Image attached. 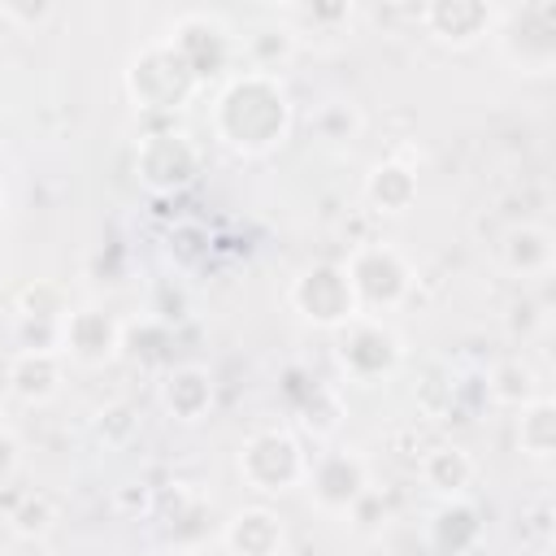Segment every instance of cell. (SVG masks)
Masks as SVG:
<instances>
[{
	"instance_id": "cell-15",
	"label": "cell",
	"mask_w": 556,
	"mask_h": 556,
	"mask_svg": "<svg viewBox=\"0 0 556 556\" xmlns=\"http://www.w3.org/2000/svg\"><path fill=\"white\" fill-rule=\"evenodd\" d=\"M282 543H287L282 517L265 504H248V508L230 513V521L222 526L226 556H278Z\"/></svg>"
},
{
	"instance_id": "cell-16",
	"label": "cell",
	"mask_w": 556,
	"mask_h": 556,
	"mask_svg": "<svg viewBox=\"0 0 556 556\" xmlns=\"http://www.w3.org/2000/svg\"><path fill=\"white\" fill-rule=\"evenodd\" d=\"M361 195L374 213L382 217H404L413 204H417V169L404 161V156H382L365 169V182H361Z\"/></svg>"
},
{
	"instance_id": "cell-8",
	"label": "cell",
	"mask_w": 556,
	"mask_h": 556,
	"mask_svg": "<svg viewBox=\"0 0 556 556\" xmlns=\"http://www.w3.org/2000/svg\"><path fill=\"white\" fill-rule=\"evenodd\" d=\"M504 30L500 39V56L517 70V74H552L556 65V4H526L513 13H500Z\"/></svg>"
},
{
	"instance_id": "cell-6",
	"label": "cell",
	"mask_w": 556,
	"mask_h": 556,
	"mask_svg": "<svg viewBox=\"0 0 556 556\" xmlns=\"http://www.w3.org/2000/svg\"><path fill=\"white\" fill-rule=\"evenodd\" d=\"M334 334V365L352 382H382L404 365V339L382 317H352Z\"/></svg>"
},
{
	"instance_id": "cell-4",
	"label": "cell",
	"mask_w": 556,
	"mask_h": 556,
	"mask_svg": "<svg viewBox=\"0 0 556 556\" xmlns=\"http://www.w3.org/2000/svg\"><path fill=\"white\" fill-rule=\"evenodd\" d=\"M235 469L243 478L248 491L256 495H282L291 486H304V473H308V452L304 443L295 439V430L287 426H265V430H252L239 452H235Z\"/></svg>"
},
{
	"instance_id": "cell-13",
	"label": "cell",
	"mask_w": 556,
	"mask_h": 556,
	"mask_svg": "<svg viewBox=\"0 0 556 556\" xmlns=\"http://www.w3.org/2000/svg\"><path fill=\"white\" fill-rule=\"evenodd\" d=\"M4 387L17 404H48L65 387V356L61 352H13L4 365Z\"/></svg>"
},
{
	"instance_id": "cell-11",
	"label": "cell",
	"mask_w": 556,
	"mask_h": 556,
	"mask_svg": "<svg viewBox=\"0 0 556 556\" xmlns=\"http://www.w3.org/2000/svg\"><path fill=\"white\" fill-rule=\"evenodd\" d=\"M61 356L78 369H104L122 356V321L96 304L70 308L61 321Z\"/></svg>"
},
{
	"instance_id": "cell-32",
	"label": "cell",
	"mask_w": 556,
	"mask_h": 556,
	"mask_svg": "<svg viewBox=\"0 0 556 556\" xmlns=\"http://www.w3.org/2000/svg\"><path fill=\"white\" fill-rule=\"evenodd\" d=\"M117 508H126V513H148V508H152V491H148L143 482H126V486H117Z\"/></svg>"
},
{
	"instance_id": "cell-24",
	"label": "cell",
	"mask_w": 556,
	"mask_h": 556,
	"mask_svg": "<svg viewBox=\"0 0 556 556\" xmlns=\"http://www.w3.org/2000/svg\"><path fill=\"white\" fill-rule=\"evenodd\" d=\"M13 317H30V321H65L70 317V295L61 282H26L13 300Z\"/></svg>"
},
{
	"instance_id": "cell-3",
	"label": "cell",
	"mask_w": 556,
	"mask_h": 556,
	"mask_svg": "<svg viewBox=\"0 0 556 556\" xmlns=\"http://www.w3.org/2000/svg\"><path fill=\"white\" fill-rule=\"evenodd\" d=\"M343 274H348V287L356 295V308L365 317L395 313L413 295V282H417L408 256L391 243H356L343 261Z\"/></svg>"
},
{
	"instance_id": "cell-34",
	"label": "cell",
	"mask_w": 556,
	"mask_h": 556,
	"mask_svg": "<svg viewBox=\"0 0 556 556\" xmlns=\"http://www.w3.org/2000/svg\"><path fill=\"white\" fill-rule=\"evenodd\" d=\"M4 213H9V187H4V178H0V222H4Z\"/></svg>"
},
{
	"instance_id": "cell-26",
	"label": "cell",
	"mask_w": 556,
	"mask_h": 556,
	"mask_svg": "<svg viewBox=\"0 0 556 556\" xmlns=\"http://www.w3.org/2000/svg\"><path fill=\"white\" fill-rule=\"evenodd\" d=\"M91 430H96V439L104 443V447H126L135 434H139V413L130 408V404H104L96 417H91Z\"/></svg>"
},
{
	"instance_id": "cell-1",
	"label": "cell",
	"mask_w": 556,
	"mask_h": 556,
	"mask_svg": "<svg viewBox=\"0 0 556 556\" xmlns=\"http://www.w3.org/2000/svg\"><path fill=\"white\" fill-rule=\"evenodd\" d=\"M291 122H295V109L278 74L243 70L226 78L213 100V135L222 148L239 156H265L282 148L291 135Z\"/></svg>"
},
{
	"instance_id": "cell-19",
	"label": "cell",
	"mask_w": 556,
	"mask_h": 556,
	"mask_svg": "<svg viewBox=\"0 0 556 556\" xmlns=\"http://www.w3.org/2000/svg\"><path fill=\"white\" fill-rule=\"evenodd\" d=\"M539 395H543V382H539V369L526 356H500L486 369V400L495 408H513L517 413Z\"/></svg>"
},
{
	"instance_id": "cell-21",
	"label": "cell",
	"mask_w": 556,
	"mask_h": 556,
	"mask_svg": "<svg viewBox=\"0 0 556 556\" xmlns=\"http://www.w3.org/2000/svg\"><path fill=\"white\" fill-rule=\"evenodd\" d=\"M517 452L534 465L556 460V400L539 395L526 408H517Z\"/></svg>"
},
{
	"instance_id": "cell-35",
	"label": "cell",
	"mask_w": 556,
	"mask_h": 556,
	"mask_svg": "<svg viewBox=\"0 0 556 556\" xmlns=\"http://www.w3.org/2000/svg\"><path fill=\"white\" fill-rule=\"evenodd\" d=\"M0 434H9V408H4V400H0Z\"/></svg>"
},
{
	"instance_id": "cell-7",
	"label": "cell",
	"mask_w": 556,
	"mask_h": 556,
	"mask_svg": "<svg viewBox=\"0 0 556 556\" xmlns=\"http://www.w3.org/2000/svg\"><path fill=\"white\" fill-rule=\"evenodd\" d=\"M287 304L300 321H308L317 330H339L352 317H361L356 295H352L339 261H313L308 269H300L287 287Z\"/></svg>"
},
{
	"instance_id": "cell-12",
	"label": "cell",
	"mask_w": 556,
	"mask_h": 556,
	"mask_svg": "<svg viewBox=\"0 0 556 556\" xmlns=\"http://www.w3.org/2000/svg\"><path fill=\"white\" fill-rule=\"evenodd\" d=\"M421 30L443 48H473L500 26V9L486 0H430L417 9Z\"/></svg>"
},
{
	"instance_id": "cell-20",
	"label": "cell",
	"mask_w": 556,
	"mask_h": 556,
	"mask_svg": "<svg viewBox=\"0 0 556 556\" xmlns=\"http://www.w3.org/2000/svg\"><path fill=\"white\" fill-rule=\"evenodd\" d=\"M478 534H482V521H478V508H473L465 495L443 500V504L434 508V517H430V547H434L439 556H460V552H469V547L478 543Z\"/></svg>"
},
{
	"instance_id": "cell-14",
	"label": "cell",
	"mask_w": 556,
	"mask_h": 556,
	"mask_svg": "<svg viewBox=\"0 0 556 556\" xmlns=\"http://www.w3.org/2000/svg\"><path fill=\"white\" fill-rule=\"evenodd\" d=\"M156 400L165 408V417L182 421V426H195L208 417L213 408V374L195 361H182V365H169L161 374V387H156Z\"/></svg>"
},
{
	"instance_id": "cell-27",
	"label": "cell",
	"mask_w": 556,
	"mask_h": 556,
	"mask_svg": "<svg viewBox=\"0 0 556 556\" xmlns=\"http://www.w3.org/2000/svg\"><path fill=\"white\" fill-rule=\"evenodd\" d=\"M313 130H317L326 143H352V139L361 135V113H356V104H348V100H330V104L317 109Z\"/></svg>"
},
{
	"instance_id": "cell-9",
	"label": "cell",
	"mask_w": 556,
	"mask_h": 556,
	"mask_svg": "<svg viewBox=\"0 0 556 556\" xmlns=\"http://www.w3.org/2000/svg\"><path fill=\"white\" fill-rule=\"evenodd\" d=\"M304 486H308V500L330 513V517H348V508L369 491V460L352 447H334V452H321L317 460H308V473H304Z\"/></svg>"
},
{
	"instance_id": "cell-29",
	"label": "cell",
	"mask_w": 556,
	"mask_h": 556,
	"mask_svg": "<svg viewBox=\"0 0 556 556\" xmlns=\"http://www.w3.org/2000/svg\"><path fill=\"white\" fill-rule=\"evenodd\" d=\"M13 339H17V352H61V321L13 317Z\"/></svg>"
},
{
	"instance_id": "cell-10",
	"label": "cell",
	"mask_w": 556,
	"mask_h": 556,
	"mask_svg": "<svg viewBox=\"0 0 556 556\" xmlns=\"http://www.w3.org/2000/svg\"><path fill=\"white\" fill-rule=\"evenodd\" d=\"M165 39L178 48V56H182L187 70L200 78V87H204L208 78H217V74L226 70L230 52H235V39H230L226 22H222L217 13H200V9L178 13Z\"/></svg>"
},
{
	"instance_id": "cell-25",
	"label": "cell",
	"mask_w": 556,
	"mask_h": 556,
	"mask_svg": "<svg viewBox=\"0 0 556 556\" xmlns=\"http://www.w3.org/2000/svg\"><path fill=\"white\" fill-rule=\"evenodd\" d=\"M9 526H13L17 539H43L56 526V500L48 491H26L9 508Z\"/></svg>"
},
{
	"instance_id": "cell-22",
	"label": "cell",
	"mask_w": 556,
	"mask_h": 556,
	"mask_svg": "<svg viewBox=\"0 0 556 556\" xmlns=\"http://www.w3.org/2000/svg\"><path fill=\"white\" fill-rule=\"evenodd\" d=\"M295 48H300V35L291 30V26H261V30H252L248 39H243V52H248V65L256 70V74H278L291 56H295Z\"/></svg>"
},
{
	"instance_id": "cell-23",
	"label": "cell",
	"mask_w": 556,
	"mask_h": 556,
	"mask_svg": "<svg viewBox=\"0 0 556 556\" xmlns=\"http://www.w3.org/2000/svg\"><path fill=\"white\" fill-rule=\"evenodd\" d=\"M348 408H343V395L326 382H313L308 395L300 400V426L313 434V439H330L339 426H343Z\"/></svg>"
},
{
	"instance_id": "cell-18",
	"label": "cell",
	"mask_w": 556,
	"mask_h": 556,
	"mask_svg": "<svg viewBox=\"0 0 556 556\" xmlns=\"http://www.w3.org/2000/svg\"><path fill=\"white\" fill-rule=\"evenodd\" d=\"M417 473H421V482H426L434 495L456 500V495H465L469 482L478 478V460H473L460 443H434V447L421 452Z\"/></svg>"
},
{
	"instance_id": "cell-31",
	"label": "cell",
	"mask_w": 556,
	"mask_h": 556,
	"mask_svg": "<svg viewBox=\"0 0 556 556\" xmlns=\"http://www.w3.org/2000/svg\"><path fill=\"white\" fill-rule=\"evenodd\" d=\"M543 321H547V313H539L534 300H513V304H508V334H513V339H530V334H539Z\"/></svg>"
},
{
	"instance_id": "cell-2",
	"label": "cell",
	"mask_w": 556,
	"mask_h": 556,
	"mask_svg": "<svg viewBox=\"0 0 556 556\" xmlns=\"http://www.w3.org/2000/svg\"><path fill=\"white\" fill-rule=\"evenodd\" d=\"M122 87L135 113H178L195 100L200 78L187 70V61L178 56V48L161 35L135 48V56L122 70Z\"/></svg>"
},
{
	"instance_id": "cell-5",
	"label": "cell",
	"mask_w": 556,
	"mask_h": 556,
	"mask_svg": "<svg viewBox=\"0 0 556 556\" xmlns=\"http://www.w3.org/2000/svg\"><path fill=\"white\" fill-rule=\"evenodd\" d=\"M200 165H204V156H200V148L187 130L161 126V130L139 135V143H135V178L152 195L187 191L200 178Z\"/></svg>"
},
{
	"instance_id": "cell-17",
	"label": "cell",
	"mask_w": 556,
	"mask_h": 556,
	"mask_svg": "<svg viewBox=\"0 0 556 556\" xmlns=\"http://www.w3.org/2000/svg\"><path fill=\"white\" fill-rule=\"evenodd\" d=\"M500 265L513 278H547L556 265V239L539 222H517L500 239Z\"/></svg>"
},
{
	"instance_id": "cell-30",
	"label": "cell",
	"mask_w": 556,
	"mask_h": 556,
	"mask_svg": "<svg viewBox=\"0 0 556 556\" xmlns=\"http://www.w3.org/2000/svg\"><path fill=\"white\" fill-rule=\"evenodd\" d=\"M52 13H56V9H52L48 0H4V4H0V22H9V26H17V30L43 26Z\"/></svg>"
},
{
	"instance_id": "cell-33",
	"label": "cell",
	"mask_w": 556,
	"mask_h": 556,
	"mask_svg": "<svg viewBox=\"0 0 556 556\" xmlns=\"http://www.w3.org/2000/svg\"><path fill=\"white\" fill-rule=\"evenodd\" d=\"M17 465H22V443H17L13 430H9V434H0V482H4Z\"/></svg>"
},
{
	"instance_id": "cell-28",
	"label": "cell",
	"mask_w": 556,
	"mask_h": 556,
	"mask_svg": "<svg viewBox=\"0 0 556 556\" xmlns=\"http://www.w3.org/2000/svg\"><path fill=\"white\" fill-rule=\"evenodd\" d=\"M356 17L352 4H295V9H282V26H295V22H308L317 30H339Z\"/></svg>"
}]
</instances>
